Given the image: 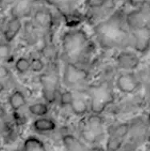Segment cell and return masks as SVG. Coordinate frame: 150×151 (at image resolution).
Instances as JSON below:
<instances>
[{
  "instance_id": "6da1fadb",
  "label": "cell",
  "mask_w": 150,
  "mask_h": 151,
  "mask_svg": "<svg viewBox=\"0 0 150 151\" xmlns=\"http://www.w3.org/2000/svg\"><path fill=\"white\" fill-rule=\"evenodd\" d=\"M125 12L119 8L96 23L93 32L98 44L104 49L130 48L131 32L124 22Z\"/></svg>"
},
{
  "instance_id": "7a4b0ae2",
  "label": "cell",
  "mask_w": 150,
  "mask_h": 151,
  "mask_svg": "<svg viewBox=\"0 0 150 151\" xmlns=\"http://www.w3.org/2000/svg\"><path fill=\"white\" fill-rule=\"evenodd\" d=\"M93 43L82 28H72L61 37V57L65 63L83 64L93 50Z\"/></svg>"
},
{
  "instance_id": "3957f363",
  "label": "cell",
  "mask_w": 150,
  "mask_h": 151,
  "mask_svg": "<svg viewBox=\"0 0 150 151\" xmlns=\"http://www.w3.org/2000/svg\"><path fill=\"white\" fill-rule=\"evenodd\" d=\"M86 93L90 99V111L95 114L100 115L116 101L113 84L108 81L89 85L86 88Z\"/></svg>"
},
{
  "instance_id": "277c9868",
  "label": "cell",
  "mask_w": 150,
  "mask_h": 151,
  "mask_svg": "<svg viewBox=\"0 0 150 151\" xmlns=\"http://www.w3.org/2000/svg\"><path fill=\"white\" fill-rule=\"evenodd\" d=\"M83 139L90 144L98 142L104 134V120L100 114L92 113L87 116L80 126Z\"/></svg>"
},
{
  "instance_id": "5b68a950",
  "label": "cell",
  "mask_w": 150,
  "mask_h": 151,
  "mask_svg": "<svg viewBox=\"0 0 150 151\" xmlns=\"http://www.w3.org/2000/svg\"><path fill=\"white\" fill-rule=\"evenodd\" d=\"M89 71L80 64L65 63L63 71V83L67 88H76L84 85L89 78Z\"/></svg>"
},
{
  "instance_id": "8992f818",
  "label": "cell",
  "mask_w": 150,
  "mask_h": 151,
  "mask_svg": "<svg viewBox=\"0 0 150 151\" xmlns=\"http://www.w3.org/2000/svg\"><path fill=\"white\" fill-rule=\"evenodd\" d=\"M114 86L120 93L124 95H135L143 87L136 71H121L116 76Z\"/></svg>"
},
{
  "instance_id": "52a82bcc",
  "label": "cell",
  "mask_w": 150,
  "mask_h": 151,
  "mask_svg": "<svg viewBox=\"0 0 150 151\" xmlns=\"http://www.w3.org/2000/svg\"><path fill=\"white\" fill-rule=\"evenodd\" d=\"M47 5L55 8L60 15L64 18L66 23L68 24H73L75 27L79 23V16L77 12V7L80 0H42Z\"/></svg>"
},
{
  "instance_id": "ba28073f",
  "label": "cell",
  "mask_w": 150,
  "mask_h": 151,
  "mask_svg": "<svg viewBox=\"0 0 150 151\" xmlns=\"http://www.w3.org/2000/svg\"><path fill=\"white\" fill-rule=\"evenodd\" d=\"M124 22L130 32L150 27V12L149 6L132 8L125 12Z\"/></svg>"
},
{
  "instance_id": "9c48e42d",
  "label": "cell",
  "mask_w": 150,
  "mask_h": 151,
  "mask_svg": "<svg viewBox=\"0 0 150 151\" xmlns=\"http://www.w3.org/2000/svg\"><path fill=\"white\" fill-rule=\"evenodd\" d=\"M116 68L121 71L136 72L141 64V58L133 50H120L115 57Z\"/></svg>"
},
{
  "instance_id": "30bf717a",
  "label": "cell",
  "mask_w": 150,
  "mask_h": 151,
  "mask_svg": "<svg viewBox=\"0 0 150 151\" xmlns=\"http://www.w3.org/2000/svg\"><path fill=\"white\" fill-rule=\"evenodd\" d=\"M39 81L42 85V93L47 104H52L56 100L60 76L55 71L41 74Z\"/></svg>"
},
{
  "instance_id": "8fae6325",
  "label": "cell",
  "mask_w": 150,
  "mask_h": 151,
  "mask_svg": "<svg viewBox=\"0 0 150 151\" xmlns=\"http://www.w3.org/2000/svg\"><path fill=\"white\" fill-rule=\"evenodd\" d=\"M30 20L40 32H50L55 25L54 14L46 6L35 7Z\"/></svg>"
},
{
  "instance_id": "7c38bea8",
  "label": "cell",
  "mask_w": 150,
  "mask_h": 151,
  "mask_svg": "<svg viewBox=\"0 0 150 151\" xmlns=\"http://www.w3.org/2000/svg\"><path fill=\"white\" fill-rule=\"evenodd\" d=\"M131 46L134 52L139 55H144L150 51V27L132 31Z\"/></svg>"
},
{
  "instance_id": "4fadbf2b",
  "label": "cell",
  "mask_w": 150,
  "mask_h": 151,
  "mask_svg": "<svg viewBox=\"0 0 150 151\" xmlns=\"http://www.w3.org/2000/svg\"><path fill=\"white\" fill-rule=\"evenodd\" d=\"M130 129L128 138H130L132 145L142 143L147 141L148 133L149 127L147 124L146 120L142 117H136L129 122Z\"/></svg>"
},
{
  "instance_id": "5bb4252c",
  "label": "cell",
  "mask_w": 150,
  "mask_h": 151,
  "mask_svg": "<svg viewBox=\"0 0 150 151\" xmlns=\"http://www.w3.org/2000/svg\"><path fill=\"white\" fill-rule=\"evenodd\" d=\"M23 27V20L18 18L10 16L4 24L3 29V35L4 40L6 43H11Z\"/></svg>"
},
{
  "instance_id": "9a60e30c",
  "label": "cell",
  "mask_w": 150,
  "mask_h": 151,
  "mask_svg": "<svg viewBox=\"0 0 150 151\" xmlns=\"http://www.w3.org/2000/svg\"><path fill=\"white\" fill-rule=\"evenodd\" d=\"M35 6L27 0H18L16 3L10 8V16L24 19L31 18Z\"/></svg>"
},
{
  "instance_id": "2e32d148",
  "label": "cell",
  "mask_w": 150,
  "mask_h": 151,
  "mask_svg": "<svg viewBox=\"0 0 150 151\" xmlns=\"http://www.w3.org/2000/svg\"><path fill=\"white\" fill-rule=\"evenodd\" d=\"M65 151H87L88 147L81 140L72 134H66L62 138Z\"/></svg>"
},
{
  "instance_id": "e0dca14e",
  "label": "cell",
  "mask_w": 150,
  "mask_h": 151,
  "mask_svg": "<svg viewBox=\"0 0 150 151\" xmlns=\"http://www.w3.org/2000/svg\"><path fill=\"white\" fill-rule=\"evenodd\" d=\"M33 128L38 133L46 134L55 130L56 129V123L51 118L42 116L33 122Z\"/></svg>"
},
{
  "instance_id": "ac0fdd59",
  "label": "cell",
  "mask_w": 150,
  "mask_h": 151,
  "mask_svg": "<svg viewBox=\"0 0 150 151\" xmlns=\"http://www.w3.org/2000/svg\"><path fill=\"white\" fill-rule=\"evenodd\" d=\"M8 104L14 112L20 110L27 105V99L25 95L20 90H14L8 96Z\"/></svg>"
},
{
  "instance_id": "d6986e66",
  "label": "cell",
  "mask_w": 150,
  "mask_h": 151,
  "mask_svg": "<svg viewBox=\"0 0 150 151\" xmlns=\"http://www.w3.org/2000/svg\"><path fill=\"white\" fill-rule=\"evenodd\" d=\"M129 122H120L110 127L108 129V135L116 137L118 138L126 141L129 134Z\"/></svg>"
},
{
  "instance_id": "ffe728a7",
  "label": "cell",
  "mask_w": 150,
  "mask_h": 151,
  "mask_svg": "<svg viewBox=\"0 0 150 151\" xmlns=\"http://www.w3.org/2000/svg\"><path fill=\"white\" fill-rule=\"evenodd\" d=\"M72 113L75 116H84L90 111L89 104L83 98L74 97L72 104L70 105Z\"/></svg>"
},
{
  "instance_id": "44dd1931",
  "label": "cell",
  "mask_w": 150,
  "mask_h": 151,
  "mask_svg": "<svg viewBox=\"0 0 150 151\" xmlns=\"http://www.w3.org/2000/svg\"><path fill=\"white\" fill-rule=\"evenodd\" d=\"M84 4L87 9L96 12H101L105 9L113 10L114 7L111 6V5L114 4L112 0H84Z\"/></svg>"
},
{
  "instance_id": "7402d4cb",
  "label": "cell",
  "mask_w": 150,
  "mask_h": 151,
  "mask_svg": "<svg viewBox=\"0 0 150 151\" xmlns=\"http://www.w3.org/2000/svg\"><path fill=\"white\" fill-rule=\"evenodd\" d=\"M24 151H47L44 143L36 137H28L23 142Z\"/></svg>"
},
{
  "instance_id": "603a6c76",
  "label": "cell",
  "mask_w": 150,
  "mask_h": 151,
  "mask_svg": "<svg viewBox=\"0 0 150 151\" xmlns=\"http://www.w3.org/2000/svg\"><path fill=\"white\" fill-rule=\"evenodd\" d=\"M29 113H32L34 116L42 117V116H46L49 112V107L48 104L44 103V102H38L34 103L32 105H29L28 107Z\"/></svg>"
},
{
  "instance_id": "cb8c5ba5",
  "label": "cell",
  "mask_w": 150,
  "mask_h": 151,
  "mask_svg": "<svg viewBox=\"0 0 150 151\" xmlns=\"http://www.w3.org/2000/svg\"><path fill=\"white\" fill-rule=\"evenodd\" d=\"M126 141L116 137L108 135L106 142V151H120Z\"/></svg>"
},
{
  "instance_id": "d4e9b609",
  "label": "cell",
  "mask_w": 150,
  "mask_h": 151,
  "mask_svg": "<svg viewBox=\"0 0 150 151\" xmlns=\"http://www.w3.org/2000/svg\"><path fill=\"white\" fill-rule=\"evenodd\" d=\"M14 68L19 73H26L31 69V60L26 57H19L14 63Z\"/></svg>"
},
{
  "instance_id": "484cf974",
  "label": "cell",
  "mask_w": 150,
  "mask_h": 151,
  "mask_svg": "<svg viewBox=\"0 0 150 151\" xmlns=\"http://www.w3.org/2000/svg\"><path fill=\"white\" fill-rule=\"evenodd\" d=\"M75 96L73 95L72 91L70 90H64L62 92L61 94L60 95V104L61 106L63 107H66V106H70L72 104V101L74 99Z\"/></svg>"
},
{
  "instance_id": "4316f807",
  "label": "cell",
  "mask_w": 150,
  "mask_h": 151,
  "mask_svg": "<svg viewBox=\"0 0 150 151\" xmlns=\"http://www.w3.org/2000/svg\"><path fill=\"white\" fill-rule=\"evenodd\" d=\"M31 60V70L35 73H42L45 68V64L41 58L35 57Z\"/></svg>"
},
{
  "instance_id": "83f0119b",
  "label": "cell",
  "mask_w": 150,
  "mask_h": 151,
  "mask_svg": "<svg viewBox=\"0 0 150 151\" xmlns=\"http://www.w3.org/2000/svg\"><path fill=\"white\" fill-rule=\"evenodd\" d=\"M11 47L6 42H0V60H6L11 55Z\"/></svg>"
},
{
  "instance_id": "f1b7e54d",
  "label": "cell",
  "mask_w": 150,
  "mask_h": 151,
  "mask_svg": "<svg viewBox=\"0 0 150 151\" xmlns=\"http://www.w3.org/2000/svg\"><path fill=\"white\" fill-rule=\"evenodd\" d=\"M127 3L132 8H138L149 6L150 4V0H127Z\"/></svg>"
},
{
  "instance_id": "f546056e",
  "label": "cell",
  "mask_w": 150,
  "mask_h": 151,
  "mask_svg": "<svg viewBox=\"0 0 150 151\" xmlns=\"http://www.w3.org/2000/svg\"><path fill=\"white\" fill-rule=\"evenodd\" d=\"M18 0H0V9L1 10H6L10 9Z\"/></svg>"
},
{
  "instance_id": "4dcf8cb0",
  "label": "cell",
  "mask_w": 150,
  "mask_h": 151,
  "mask_svg": "<svg viewBox=\"0 0 150 151\" xmlns=\"http://www.w3.org/2000/svg\"><path fill=\"white\" fill-rule=\"evenodd\" d=\"M6 112L4 110V109L0 105V130L3 129L5 127V125H6Z\"/></svg>"
},
{
  "instance_id": "1f68e13d",
  "label": "cell",
  "mask_w": 150,
  "mask_h": 151,
  "mask_svg": "<svg viewBox=\"0 0 150 151\" xmlns=\"http://www.w3.org/2000/svg\"><path fill=\"white\" fill-rule=\"evenodd\" d=\"M9 75V71L4 65L0 64V79H5Z\"/></svg>"
},
{
  "instance_id": "d6a6232c",
  "label": "cell",
  "mask_w": 150,
  "mask_h": 151,
  "mask_svg": "<svg viewBox=\"0 0 150 151\" xmlns=\"http://www.w3.org/2000/svg\"><path fill=\"white\" fill-rule=\"evenodd\" d=\"M4 89H5V84H4L3 80L0 79V94L3 93Z\"/></svg>"
},
{
  "instance_id": "836d02e7",
  "label": "cell",
  "mask_w": 150,
  "mask_h": 151,
  "mask_svg": "<svg viewBox=\"0 0 150 151\" xmlns=\"http://www.w3.org/2000/svg\"><path fill=\"white\" fill-rule=\"evenodd\" d=\"M146 122H147V124L148 125H149V127H150V111L149 112V113H148L147 116H146Z\"/></svg>"
},
{
  "instance_id": "e575fe53",
  "label": "cell",
  "mask_w": 150,
  "mask_h": 151,
  "mask_svg": "<svg viewBox=\"0 0 150 151\" xmlns=\"http://www.w3.org/2000/svg\"><path fill=\"white\" fill-rule=\"evenodd\" d=\"M27 2H29L30 3H32V5H34V6H35V4H36L37 3H39L40 0H27Z\"/></svg>"
},
{
  "instance_id": "d590c367",
  "label": "cell",
  "mask_w": 150,
  "mask_h": 151,
  "mask_svg": "<svg viewBox=\"0 0 150 151\" xmlns=\"http://www.w3.org/2000/svg\"><path fill=\"white\" fill-rule=\"evenodd\" d=\"M87 151H103V150L99 148H93V149H88V150Z\"/></svg>"
},
{
  "instance_id": "8d00e7d4",
  "label": "cell",
  "mask_w": 150,
  "mask_h": 151,
  "mask_svg": "<svg viewBox=\"0 0 150 151\" xmlns=\"http://www.w3.org/2000/svg\"><path fill=\"white\" fill-rule=\"evenodd\" d=\"M146 142H148V143H149L150 145V127H149V133H148L147 141H146Z\"/></svg>"
},
{
  "instance_id": "74e56055",
  "label": "cell",
  "mask_w": 150,
  "mask_h": 151,
  "mask_svg": "<svg viewBox=\"0 0 150 151\" xmlns=\"http://www.w3.org/2000/svg\"><path fill=\"white\" fill-rule=\"evenodd\" d=\"M16 151H24V150L22 148V149H20V150H16Z\"/></svg>"
},
{
  "instance_id": "f35d334b",
  "label": "cell",
  "mask_w": 150,
  "mask_h": 151,
  "mask_svg": "<svg viewBox=\"0 0 150 151\" xmlns=\"http://www.w3.org/2000/svg\"><path fill=\"white\" fill-rule=\"evenodd\" d=\"M149 6V12H150V4H149V6Z\"/></svg>"
},
{
  "instance_id": "ab89813d",
  "label": "cell",
  "mask_w": 150,
  "mask_h": 151,
  "mask_svg": "<svg viewBox=\"0 0 150 151\" xmlns=\"http://www.w3.org/2000/svg\"><path fill=\"white\" fill-rule=\"evenodd\" d=\"M0 148H1V145H0Z\"/></svg>"
}]
</instances>
